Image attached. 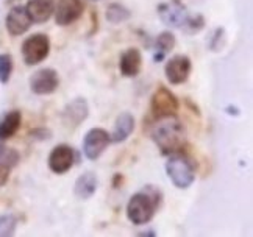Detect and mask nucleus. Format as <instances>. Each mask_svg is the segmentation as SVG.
Returning a JSON list of instances; mask_svg holds the SVG:
<instances>
[{"label": "nucleus", "mask_w": 253, "mask_h": 237, "mask_svg": "<svg viewBox=\"0 0 253 237\" xmlns=\"http://www.w3.org/2000/svg\"><path fill=\"white\" fill-rule=\"evenodd\" d=\"M150 137L163 155H173L180 153L186 145L188 133L184 123L175 114L155 118L150 128Z\"/></svg>", "instance_id": "f257e3e1"}, {"label": "nucleus", "mask_w": 253, "mask_h": 237, "mask_svg": "<svg viewBox=\"0 0 253 237\" xmlns=\"http://www.w3.org/2000/svg\"><path fill=\"white\" fill-rule=\"evenodd\" d=\"M145 191L134 194L126 203V219L133 225L149 223L161 203V192L158 187H144Z\"/></svg>", "instance_id": "f03ea898"}, {"label": "nucleus", "mask_w": 253, "mask_h": 237, "mask_svg": "<svg viewBox=\"0 0 253 237\" xmlns=\"http://www.w3.org/2000/svg\"><path fill=\"white\" fill-rule=\"evenodd\" d=\"M166 173L177 189H188L196 181V164L186 155H169L166 162Z\"/></svg>", "instance_id": "7ed1b4c3"}, {"label": "nucleus", "mask_w": 253, "mask_h": 237, "mask_svg": "<svg viewBox=\"0 0 253 237\" xmlns=\"http://www.w3.org/2000/svg\"><path fill=\"white\" fill-rule=\"evenodd\" d=\"M24 63L27 66H36L42 63L50 53V39L47 35L36 33L28 36L21 47Z\"/></svg>", "instance_id": "20e7f679"}, {"label": "nucleus", "mask_w": 253, "mask_h": 237, "mask_svg": "<svg viewBox=\"0 0 253 237\" xmlns=\"http://www.w3.org/2000/svg\"><path fill=\"white\" fill-rule=\"evenodd\" d=\"M180 110V102L166 86H160L150 98V113L153 118L175 116Z\"/></svg>", "instance_id": "39448f33"}, {"label": "nucleus", "mask_w": 253, "mask_h": 237, "mask_svg": "<svg viewBox=\"0 0 253 237\" xmlns=\"http://www.w3.org/2000/svg\"><path fill=\"white\" fill-rule=\"evenodd\" d=\"M111 144L108 131L103 128H91L83 139V153L89 161H97Z\"/></svg>", "instance_id": "423d86ee"}, {"label": "nucleus", "mask_w": 253, "mask_h": 237, "mask_svg": "<svg viewBox=\"0 0 253 237\" xmlns=\"http://www.w3.org/2000/svg\"><path fill=\"white\" fill-rule=\"evenodd\" d=\"M30 89L32 92L36 95H48L53 94L58 86H60V77H58V72L55 69L45 67V69H40L36 71L32 77H30Z\"/></svg>", "instance_id": "0eeeda50"}, {"label": "nucleus", "mask_w": 253, "mask_h": 237, "mask_svg": "<svg viewBox=\"0 0 253 237\" xmlns=\"http://www.w3.org/2000/svg\"><path fill=\"white\" fill-rule=\"evenodd\" d=\"M84 11L83 0H58L55 3V22L60 27L71 25L82 17Z\"/></svg>", "instance_id": "6e6552de"}, {"label": "nucleus", "mask_w": 253, "mask_h": 237, "mask_svg": "<svg viewBox=\"0 0 253 237\" xmlns=\"http://www.w3.org/2000/svg\"><path fill=\"white\" fill-rule=\"evenodd\" d=\"M192 71V61L186 55H175L164 66V74L170 84H183Z\"/></svg>", "instance_id": "1a4fd4ad"}, {"label": "nucleus", "mask_w": 253, "mask_h": 237, "mask_svg": "<svg viewBox=\"0 0 253 237\" xmlns=\"http://www.w3.org/2000/svg\"><path fill=\"white\" fill-rule=\"evenodd\" d=\"M158 16L168 27L183 28L191 14L180 2H166L158 6Z\"/></svg>", "instance_id": "9d476101"}, {"label": "nucleus", "mask_w": 253, "mask_h": 237, "mask_svg": "<svg viewBox=\"0 0 253 237\" xmlns=\"http://www.w3.org/2000/svg\"><path fill=\"white\" fill-rule=\"evenodd\" d=\"M48 169L56 175L67 173L74 165V150L72 147L61 144L56 145L53 150L48 155Z\"/></svg>", "instance_id": "9b49d317"}, {"label": "nucleus", "mask_w": 253, "mask_h": 237, "mask_svg": "<svg viewBox=\"0 0 253 237\" xmlns=\"http://www.w3.org/2000/svg\"><path fill=\"white\" fill-rule=\"evenodd\" d=\"M32 19L28 16L25 6H13L9 9V13L6 14L5 19V27L6 32L11 36H22L24 33H27L32 27Z\"/></svg>", "instance_id": "f8f14e48"}, {"label": "nucleus", "mask_w": 253, "mask_h": 237, "mask_svg": "<svg viewBox=\"0 0 253 237\" xmlns=\"http://www.w3.org/2000/svg\"><path fill=\"white\" fill-rule=\"evenodd\" d=\"M89 114V106H87L84 98H75L71 103H67L61 113L63 123L69 128L80 126Z\"/></svg>", "instance_id": "ddd939ff"}, {"label": "nucleus", "mask_w": 253, "mask_h": 237, "mask_svg": "<svg viewBox=\"0 0 253 237\" xmlns=\"http://www.w3.org/2000/svg\"><path fill=\"white\" fill-rule=\"evenodd\" d=\"M142 69V53L139 48H126L119 59V71L122 77L134 78L138 77Z\"/></svg>", "instance_id": "4468645a"}, {"label": "nucleus", "mask_w": 253, "mask_h": 237, "mask_svg": "<svg viewBox=\"0 0 253 237\" xmlns=\"http://www.w3.org/2000/svg\"><path fill=\"white\" fill-rule=\"evenodd\" d=\"M55 0H28L25 9L30 16L32 22L44 24L53 16L55 11Z\"/></svg>", "instance_id": "2eb2a0df"}, {"label": "nucleus", "mask_w": 253, "mask_h": 237, "mask_svg": "<svg viewBox=\"0 0 253 237\" xmlns=\"http://www.w3.org/2000/svg\"><path fill=\"white\" fill-rule=\"evenodd\" d=\"M133 131H134V117L130 113H122L118 116L114 122L113 134H110L111 142L121 144L128 139Z\"/></svg>", "instance_id": "dca6fc26"}, {"label": "nucleus", "mask_w": 253, "mask_h": 237, "mask_svg": "<svg viewBox=\"0 0 253 237\" xmlns=\"http://www.w3.org/2000/svg\"><path fill=\"white\" fill-rule=\"evenodd\" d=\"M97 176L92 172H84L77 178V181L74 184V194L77 195V198L80 200H89L91 197L97 191Z\"/></svg>", "instance_id": "f3484780"}, {"label": "nucleus", "mask_w": 253, "mask_h": 237, "mask_svg": "<svg viewBox=\"0 0 253 237\" xmlns=\"http://www.w3.org/2000/svg\"><path fill=\"white\" fill-rule=\"evenodd\" d=\"M22 123V114L21 111L13 110L3 116V118L0 120V142H5L19 131Z\"/></svg>", "instance_id": "a211bd4d"}, {"label": "nucleus", "mask_w": 253, "mask_h": 237, "mask_svg": "<svg viewBox=\"0 0 253 237\" xmlns=\"http://www.w3.org/2000/svg\"><path fill=\"white\" fill-rule=\"evenodd\" d=\"M177 44V39L172 32H161L157 36V41H155V48H157V53L153 56V61H163V58L166 56L169 52H172Z\"/></svg>", "instance_id": "6ab92c4d"}, {"label": "nucleus", "mask_w": 253, "mask_h": 237, "mask_svg": "<svg viewBox=\"0 0 253 237\" xmlns=\"http://www.w3.org/2000/svg\"><path fill=\"white\" fill-rule=\"evenodd\" d=\"M131 17V11L121 3H110L106 8V21L110 24H122Z\"/></svg>", "instance_id": "aec40b11"}, {"label": "nucleus", "mask_w": 253, "mask_h": 237, "mask_svg": "<svg viewBox=\"0 0 253 237\" xmlns=\"http://www.w3.org/2000/svg\"><path fill=\"white\" fill-rule=\"evenodd\" d=\"M19 161H21V155H19V152L14 150V148L6 147L3 142H0V164L13 169V167H16L19 164Z\"/></svg>", "instance_id": "412c9836"}, {"label": "nucleus", "mask_w": 253, "mask_h": 237, "mask_svg": "<svg viewBox=\"0 0 253 237\" xmlns=\"http://www.w3.org/2000/svg\"><path fill=\"white\" fill-rule=\"evenodd\" d=\"M14 69V63H13V56L8 53H2L0 55V83L6 84L9 81Z\"/></svg>", "instance_id": "4be33fe9"}, {"label": "nucleus", "mask_w": 253, "mask_h": 237, "mask_svg": "<svg viewBox=\"0 0 253 237\" xmlns=\"http://www.w3.org/2000/svg\"><path fill=\"white\" fill-rule=\"evenodd\" d=\"M17 219L13 214H3L0 215V237H8L16 233Z\"/></svg>", "instance_id": "5701e85b"}, {"label": "nucleus", "mask_w": 253, "mask_h": 237, "mask_svg": "<svg viewBox=\"0 0 253 237\" xmlns=\"http://www.w3.org/2000/svg\"><path fill=\"white\" fill-rule=\"evenodd\" d=\"M203 27H205V17L202 14H194V16H189L186 25H184L181 30H184V32L189 35H196V33L202 32Z\"/></svg>", "instance_id": "b1692460"}, {"label": "nucleus", "mask_w": 253, "mask_h": 237, "mask_svg": "<svg viewBox=\"0 0 253 237\" xmlns=\"http://www.w3.org/2000/svg\"><path fill=\"white\" fill-rule=\"evenodd\" d=\"M28 136H30L33 141H48V139H52V131L45 126H38L28 131Z\"/></svg>", "instance_id": "393cba45"}, {"label": "nucleus", "mask_w": 253, "mask_h": 237, "mask_svg": "<svg viewBox=\"0 0 253 237\" xmlns=\"http://www.w3.org/2000/svg\"><path fill=\"white\" fill-rule=\"evenodd\" d=\"M9 172H11V169L3 164H0V187H3L8 180H9Z\"/></svg>", "instance_id": "a878e982"}, {"label": "nucleus", "mask_w": 253, "mask_h": 237, "mask_svg": "<svg viewBox=\"0 0 253 237\" xmlns=\"http://www.w3.org/2000/svg\"><path fill=\"white\" fill-rule=\"evenodd\" d=\"M230 116H239V110H238V108L236 106H227V110H225Z\"/></svg>", "instance_id": "bb28decb"}, {"label": "nucleus", "mask_w": 253, "mask_h": 237, "mask_svg": "<svg viewBox=\"0 0 253 237\" xmlns=\"http://www.w3.org/2000/svg\"><path fill=\"white\" fill-rule=\"evenodd\" d=\"M122 180H124V176H122L121 173H116V175H114V183H113V186H114V187H118L119 184H122Z\"/></svg>", "instance_id": "cd10ccee"}, {"label": "nucleus", "mask_w": 253, "mask_h": 237, "mask_svg": "<svg viewBox=\"0 0 253 237\" xmlns=\"http://www.w3.org/2000/svg\"><path fill=\"white\" fill-rule=\"evenodd\" d=\"M139 236H155L153 231H144V233H139Z\"/></svg>", "instance_id": "c85d7f7f"}, {"label": "nucleus", "mask_w": 253, "mask_h": 237, "mask_svg": "<svg viewBox=\"0 0 253 237\" xmlns=\"http://www.w3.org/2000/svg\"><path fill=\"white\" fill-rule=\"evenodd\" d=\"M94 2H99V0H94Z\"/></svg>", "instance_id": "c756f323"}]
</instances>
